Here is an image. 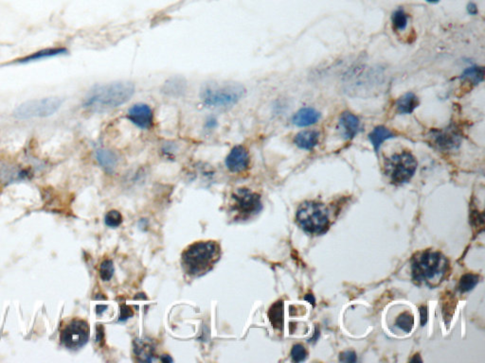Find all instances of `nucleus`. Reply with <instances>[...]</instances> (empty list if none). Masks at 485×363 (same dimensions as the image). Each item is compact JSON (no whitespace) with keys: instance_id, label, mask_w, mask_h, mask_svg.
<instances>
[{"instance_id":"7ed1b4c3","label":"nucleus","mask_w":485,"mask_h":363,"mask_svg":"<svg viewBox=\"0 0 485 363\" xmlns=\"http://www.w3.org/2000/svg\"><path fill=\"white\" fill-rule=\"evenodd\" d=\"M221 257V247L213 240L198 241L182 253L181 264L184 272L194 277L206 275L216 265Z\"/></svg>"},{"instance_id":"4c0bfd02","label":"nucleus","mask_w":485,"mask_h":363,"mask_svg":"<svg viewBox=\"0 0 485 363\" xmlns=\"http://www.w3.org/2000/svg\"><path fill=\"white\" fill-rule=\"evenodd\" d=\"M161 361H162L163 363H172V362H173L172 358H171V357H169L168 355H163V356L161 357Z\"/></svg>"},{"instance_id":"bb28decb","label":"nucleus","mask_w":485,"mask_h":363,"mask_svg":"<svg viewBox=\"0 0 485 363\" xmlns=\"http://www.w3.org/2000/svg\"><path fill=\"white\" fill-rule=\"evenodd\" d=\"M114 272H115V269H114L112 260L106 259V260H103L101 262V264L99 266V276H100L101 280L110 281V279L114 275Z\"/></svg>"},{"instance_id":"6e6552de","label":"nucleus","mask_w":485,"mask_h":363,"mask_svg":"<svg viewBox=\"0 0 485 363\" xmlns=\"http://www.w3.org/2000/svg\"><path fill=\"white\" fill-rule=\"evenodd\" d=\"M231 199L233 201L231 211L234 212L239 218L247 219L249 217L257 215L263 209L260 195L251 192L250 189L246 187L237 188L232 193Z\"/></svg>"},{"instance_id":"b1692460","label":"nucleus","mask_w":485,"mask_h":363,"mask_svg":"<svg viewBox=\"0 0 485 363\" xmlns=\"http://www.w3.org/2000/svg\"><path fill=\"white\" fill-rule=\"evenodd\" d=\"M395 325L398 328L405 331L406 333H410L414 325L413 315L408 311L401 313L396 318Z\"/></svg>"},{"instance_id":"f257e3e1","label":"nucleus","mask_w":485,"mask_h":363,"mask_svg":"<svg viewBox=\"0 0 485 363\" xmlns=\"http://www.w3.org/2000/svg\"><path fill=\"white\" fill-rule=\"evenodd\" d=\"M449 272V260L441 252L426 250L416 254L411 262V276L416 285L434 289Z\"/></svg>"},{"instance_id":"412c9836","label":"nucleus","mask_w":485,"mask_h":363,"mask_svg":"<svg viewBox=\"0 0 485 363\" xmlns=\"http://www.w3.org/2000/svg\"><path fill=\"white\" fill-rule=\"evenodd\" d=\"M96 156L99 165L108 171H111L116 166L117 158L115 156V154L108 149H103V148L98 149L96 152Z\"/></svg>"},{"instance_id":"72a5a7b5","label":"nucleus","mask_w":485,"mask_h":363,"mask_svg":"<svg viewBox=\"0 0 485 363\" xmlns=\"http://www.w3.org/2000/svg\"><path fill=\"white\" fill-rule=\"evenodd\" d=\"M467 11L471 15H476L478 13L479 10H478V7H477L475 3H473V2L468 3V5H467Z\"/></svg>"},{"instance_id":"5701e85b","label":"nucleus","mask_w":485,"mask_h":363,"mask_svg":"<svg viewBox=\"0 0 485 363\" xmlns=\"http://www.w3.org/2000/svg\"><path fill=\"white\" fill-rule=\"evenodd\" d=\"M463 79H466L474 84H479L485 78V69L482 67H471L466 69L462 74Z\"/></svg>"},{"instance_id":"6ab92c4d","label":"nucleus","mask_w":485,"mask_h":363,"mask_svg":"<svg viewBox=\"0 0 485 363\" xmlns=\"http://www.w3.org/2000/svg\"><path fill=\"white\" fill-rule=\"evenodd\" d=\"M419 105V99L415 94L408 92L401 96L396 101V111L400 115L411 114Z\"/></svg>"},{"instance_id":"c756f323","label":"nucleus","mask_w":485,"mask_h":363,"mask_svg":"<svg viewBox=\"0 0 485 363\" xmlns=\"http://www.w3.org/2000/svg\"><path fill=\"white\" fill-rule=\"evenodd\" d=\"M339 361L341 363H357V354L354 351H344L339 355Z\"/></svg>"},{"instance_id":"39448f33","label":"nucleus","mask_w":485,"mask_h":363,"mask_svg":"<svg viewBox=\"0 0 485 363\" xmlns=\"http://www.w3.org/2000/svg\"><path fill=\"white\" fill-rule=\"evenodd\" d=\"M296 220L300 228L310 235H321L330 226L326 207L313 201H306L298 206Z\"/></svg>"},{"instance_id":"1a4fd4ad","label":"nucleus","mask_w":485,"mask_h":363,"mask_svg":"<svg viewBox=\"0 0 485 363\" xmlns=\"http://www.w3.org/2000/svg\"><path fill=\"white\" fill-rule=\"evenodd\" d=\"M90 337V324L82 319H73L62 330L60 341L66 348L76 351L89 343Z\"/></svg>"},{"instance_id":"423d86ee","label":"nucleus","mask_w":485,"mask_h":363,"mask_svg":"<svg viewBox=\"0 0 485 363\" xmlns=\"http://www.w3.org/2000/svg\"><path fill=\"white\" fill-rule=\"evenodd\" d=\"M415 157L407 151L394 153L384 161V171L389 182L395 186L408 183L417 169Z\"/></svg>"},{"instance_id":"473e14b6","label":"nucleus","mask_w":485,"mask_h":363,"mask_svg":"<svg viewBox=\"0 0 485 363\" xmlns=\"http://www.w3.org/2000/svg\"><path fill=\"white\" fill-rule=\"evenodd\" d=\"M420 317H421V325H422V326H425V324H426V322H427V318H428L427 307L425 306V305H422V306L420 307Z\"/></svg>"},{"instance_id":"dca6fc26","label":"nucleus","mask_w":485,"mask_h":363,"mask_svg":"<svg viewBox=\"0 0 485 363\" xmlns=\"http://www.w3.org/2000/svg\"><path fill=\"white\" fill-rule=\"evenodd\" d=\"M319 118H320V114L317 110L310 107H305L297 111L292 118V122L297 127H307L317 123Z\"/></svg>"},{"instance_id":"9b49d317","label":"nucleus","mask_w":485,"mask_h":363,"mask_svg":"<svg viewBox=\"0 0 485 363\" xmlns=\"http://www.w3.org/2000/svg\"><path fill=\"white\" fill-rule=\"evenodd\" d=\"M127 118L131 123L141 130H151L155 125L154 111L146 103H136L130 107Z\"/></svg>"},{"instance_id":"393cba45","label":"nucleus","mask_w":485,"mask_h":363,"mask_svg":"<svg viewBox=\"0 0 485 363\" xmlns=\"http://www.w3.org/2000/svg\"><path fill=\"white\" fill-rule=\"evenodd\" d=\"M135 353L141 362H152L153 360V348L142 341L135 342Z\"/></svg>"},{"instance_id":"f3484780","label":"nucleus","mask_w":485,"mask_h":363,"mask_svg":"<svg viewBox=\"0 0 485 363\" xmlns=\"http://www.w3.org/2000/svg\"><path fill=\"white\" fill-rule=\"evenodd\" d=\"M319 141V134L317 131L306 130L301 131L296 135L294 138V143L297 147L301 149L310 150L317 146Z\"/></svg>"},{"instance_id":"e433bc0d","label":"nucleus","mask_w":485,"mask_h":363,"mask_svg":"<svg viewBox=\"0 0 485 363\" xmlns=\"http://www.w3.org/2000/svg\"><path fill=\"white\" fill-rule=\"evenodd\" d=\"M106 308H107V305H105V304H99V305L96 306V312H97V314H100L104 310H106Z\"/></svg>"},{"instance_id":"aec40b11","label":"nucleus","mask_w":485,"mask_h":363,"mask_svg":"<svg viewBox=\"0 0 485 363\" xmlns=\"http://www.w3.org/2000/svg\"><path fill=\"white\" fill-rule=\"evenodd\" d=\"M268 319L272 326L276 329H283L284 327V302L278 301L271 305L268 311Z\"/></svg>"},{"instance_id":"a211bd4d","label":"nucleus","mask_w":485,"mask_h":363,"mask_svg":"<svg viewBox=\"0 0 485 363\" xmlns=\"http://www.w3.org/2000/svg\"><path fill=\"white\" fill-rule=\"evenodd\" d=\"M370 142L374 146L375 151L378 153L382 144L390 138H395V135L385 126H377L368 136Z\"/></svg>"},{"instance_id":"9d476101","label":"nucleus","mask_w":485,"mask_h":363,"mask_svg":"<svg viewBox=\"0 0 485 363\" xmlns=\"http://www.w3.org/2000/svg\"><path fill=\"white\" fill-rule=\"evenodd\" d=\"M429 138L434 147L442 150H450L460 146L462 135L457 128L448 127L432 131Z\"/></svg>"},{"instance_id":"2f4dec72","label":"nucleus","mask_w":485,"mask_h":363,"mask_svg":"<svg viewBox=\"0 0 485 363\" xmlns=\"http://www.w3.org/2000/svg\"><path fill=\"white\" fill-rule=\"evenodd\" d=\"M217 118H214V117H208L205 120L204 129L205 130H208V131H211V130H214L215 128L217 127Z\"/></svg>"},{"instance_id":"20e7f679","label":"nucleus","mask_w":485,"mask_h":363,"mask_svg":"<svg viewBox=\"0 0 485 363\" xmlns=\"http://www.w3.org/2000/svg\"><path fill=\"white\" fill-rule=\"evenodd\" d=\"M247 94L239 82H214L206 84L200 92V99L209 108H227L236 105Z\"/></svg>"},{"instance_id":"7c9ffc66","label":"nucleus","mask_w":485,"mask_h":363,"mask_svg":"<svg viewBox=\"0 0 485 363\" xmlns=\"http://www.w3.org/2000/svg\"><path fill=\"white\" fill-rule=\"evenodd\" d=\"M134 316V311L127 304H122L120 306V314H119V321H125L129 318Z\"/></svg>"},{"instance_id":"2eb2a0df","label":"nucleus","mask_w":485,"mask_h":363,"mask_svg":"<svg viewBox=\"0 0 485 363\" xmlns=\"http://www.w3.org/2000/svg\"><path fill=\"white\" fill-rule=\"evenodd\" d=\"M187 86L186 79L180 76H175L163 83L161 92L171 98H180L186 93Z\"/></svg>"},{"instance_id":"c9c22d12","label":"nucleus","mask_w":485,"mask_h":363,"mask_svg":"<svg viewBox=\"0 0 485 363\" xmlns=\"http://www.w3.org/2000/svg\"><path fill=\"white\" fill-rule=\"evenodd\" d=\"M304 300L308 301L310 304H312L315 306V304H316V299H315L314 295L311 294V293H308V294L304 296Z\"/></svg>"},{"instance_id":"f704fd0d","label":"nucleus","mask_w":485,"mask_h":363,"mask_svg":"<svg viewBox=\"0 0 485 363\" xmlns=\"http://www.w3.org/2000/svg\"><path fill=\"white\" fill-rule=\"evenodd\" d=\"M103 340V328L102 326H97V342L99 343Z\"/></svg>"},{"instance_id":"4468645a","label":"nucleus","mask_w":485,"mask_h":363,"mask_svg":"<svg viewBox=\"0 0 485 363\" xmlns=\"http://www.w3.org/2000/svg\"><path fill=\"white\" fill-rule=\"evenodd\" d=\"M66 54H68V49L66 48H62V47L48 48V49H40L36 52H33L31 54L27 55V56H24L22 58L15 60V63H17V64H28V63L49 59V58L56 57V56H60V55H66Z\"/></svg>"},{"instance_id":"ea45409f","label":"nucleus","mask_w":485,"mask_h":363,"mask_svg":"<svg viewBox=\"0 0 485 363\" xmlns=\"http://www.w3.org/2000/svg\"><path fill=\"white\" fill-rule=\"evenodd\" d=\"M410 362H412V363H413V362H419V363H422L423 361H422V359L420 358V356H419V354H418V355H415V356H414V358H413V359H411V360H410Z\"/></svg>"},{"instance_id":"a19ab883","label":"nucleus","mask_w":485,"mask_h":363,"mask_svg":"<svg viewBox=\"0 0 485 363\" xmlns=\"http://www.w3.org/2000/svg\"><path fill=\"white\" fill-rule=\"evenodd\" d=\"M426 2L428 3H432V4H435V3H438L440 0H426Z\"/></svg>"},{"instance_id":"58836bf2","label":"nucleus","mask_w":485,"mask_h":363,"mask_svg":"<svg viewBox=\"0 0 485 363\" xmlns=\"http://www.w3.org/2000/svg\"><path fill=\"white\" fill-rule=\"evenodd\" d=\"M135 300H147V296L144 293H139L135 296Z\"/></svg>"},{"instance_id":"cd10ccee","label":"nucleus","mask_w":485,"mask_h":363,"mask_svg":"<svg viewBox=\"0 0 485 363\" xmlns=\"http://www.w3.org/2000/svg\"><path fill=\"white\" fill-rule=\"evenodd\" d=\"M105 224L111 228H117L122 223V216L117 210H111L104 218Z\"/></svg>"},{"instance_id":"0eeeda50","label":"nucleus","mask_w":485,"mask_h":363,"mask_svg":"<svg viewBox=\"0 0 485 363\" xmlns=\"http://www.w3.org/2000/svg\"><path fill=\"white\" fill-rule=\"evenodd\" d=\"M64 98L47 97L21 103L13 111V117L20 120L49 118L56 114L64 104Z\"/></svg>"},{"instance_id":"ddd939ff","label":"nucleus","mask_w":485,"mask_h":363,"mask_svg":"<svg viewBox=\"0 0 485 363\" xmlns=\"http://www.w3.org/2000/svg\"><path fill=\"white\" fill-rule=\"evenodd\" d=\"M339 129L341 130V134L346 139H353L357 137L358 133L361 131L360 129V120L357 116L350 112H344L339 118L338 122Z\"/></svg>"},{"instance_id":"a878e982","label":"nucleus","mask_w":485,"mask_h":363,"mask_svg":"<svg viewBox=\"0 0 485 363\" xmlns=\"http://www.w3.org/2000/svg\"><path fill=\"white\" fill-rule=\"evenodd\" d=\"M407 20L408 17L404 9H397L391 15V23L393 29L399 31L405 30L407 26Z\"/></svg>"},{"instance_id":"f8f14e48","label":"nucleus","mask_w":485,"mask_h":363,"mask_svg":"<svg viewBox=\"0 0 485 363\" xmlns=\"http://www.w3.org/2000/svg\"><path fill=\"white\" fill-rule=\"evenodd\" d=\"M228 170L233 173L245 171L250 163V156L248 148L243 145L232 147L225 160Z\"/></svg>"},{"instance_id":"4be33fe9","label":"nucleus","mask_w":485,"mask_h":363,"mask_svg":"<svg viewBox=\"0 0 485 363\" xmlns=\"http://www.w3.org/2000/svg\"><path fill=\"white\" fill-rule=\"evenodd\" d=\"M480 282V276L474 274H466L463 275L459 281L458 290L461 293H466L472 290Z\"/></svg>"},{"instance_id":"c85d7f7f","label":"nucleus","mask_w":485,"mask_h":363,"mask_svg":"<svg viewBox=\"0 0 485 363\" xmlns=\"http://www.w3.org/2000/svg\"><path fill=\"white\" fill-rule=\"evenodd\" d=\"M291 358L295 363L304 362L307 359V351L302 344H295L291 350Z\"/></svg>"},{"instance_id":"f03ea898","label":"nucleus","mask_w":485,"mask_h":363,"mask_svg":"<svg viewBox=\"0 0 485 363\" xmlns=\"http://www.w3.org/2000/svg\"><path fill=\"white\" fill-rule=\"evenodd\" d=\"M135 93V85L130 81H115L96 85L83 101V107L92 112L116 109L126 103Z\"/></svg>"}]
</instances>
